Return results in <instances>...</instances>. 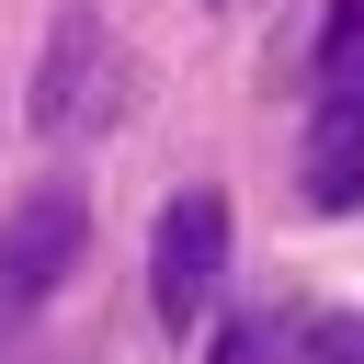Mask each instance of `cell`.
Instances as JSON below:
<instances>
[{"instance_id": "52a82bcc", "label": "cell", "mask_w": 364, "mask_h": 364, "mask_svg": "<svg viewBox=\"0 0 364 364\" xmlns=\"http://www.w3.org/2000/svg\"><path fill=\"white\" fill-rule=\"evenodd\" d=\"M205 364H273V318H228Z\"/></svg>"}, {"instance_id": "7a4b0ae2", "label": "cell", "mask_w": 364, "mask_h": 364, "mask_svg": "<svg viewBox=\"0 0 364 364\" xmlns=\"http://www.w3.org/2000/svg\"><path fill=\"white\" fill-rule=\"evenodd\" d=\"M216 284H228V193L216 182H182L148 228V307L171 330H205L216 318Z\"/></svg>"}, {"instance_id": "5b68a950", "label": "cell", "mask_w": 364, "mask_h": 364, "mask_svg": "<svg viewBox=\"0 0 364 364\" xmlns=\"http://www.w3.org/2000/svg\"><path fill=\"white\" fill-rule=\"evenodd\" d=\"M318 114L364 125V0H330L318 23Z\"/></svg>"}, {"instance_id": "6da1fadb", "label": "cell", "mask_w": 364, "mask_h": 364, "mask_svg": "<svg viewBox=\"0 0 364 364\" xmlns=\"http://www.w3.org/2000/svg\"><path fill=\"white\" fill-rule=\"evenodd\" d=\"M80 250H91V193L80 182H34L0 216V353L46 318V296L80 273Z\"/></svg>"}, {"instance_id": "277c9868", "label": "cell", "mask_w": 364, "mask_h": 364, "mask_svg": "<svg viewBox=\"0 0 364 364\" xmlns=\"http://www.w3.org/2000/svg\"><path fill=\"white\" fill-rule=\"evenodd\" d=\"M296 193H307V216H353L364 205V125L318 114L307 125V159H296Z\"/></svg>"}, {"instance_id": "3957f363", "label": "cell", "mask_w": 364, "mask_h": 364, "mask_svg": "<svg viewBox=\"0 0 364 364\" xmlns=\"http://www.w3.org/2000/svg\"><path fill=\"white\" fill-rule=\"evenodd\" d=\"M102 57H114V46H102V23H91V11H68V23H57V46H46V68H34V136H68V125L102 102Z\"/></svg>"}, {"instance_id": "8992f818", "label": "cell", "mask_w": 364, "mask_h": 364, "mask_svg": "<svg viewBox=\"0 0 364 364\" xmlns=\"http://www.w3.org/2000/svg\"><path fill=\"white\" fill-rule=\"evenodd\" d=\"M284 353H296V364H364V307H318Z\"/></svg>"}]
</instances>
